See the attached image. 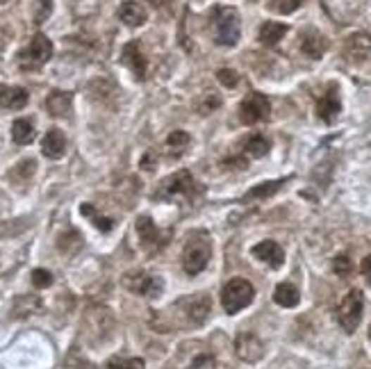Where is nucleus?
Returning a JSON list of instances; mask_svg holds the SVG:
<instances>
[{
    "mask_svg": "<svg viewBox=\"0 0 371 369\" xmlns=\"http://www.w3.org/2000/svg\"><path fill=\"white\" fill-rule=\"evenodd\" d=\"M341 112V101H339V92H337V85H330L326 94L321 96L319 103H317V114L319 119L324 123H333Z\"/></svg>",
    "mask_w": 371,
    "mask_h": 369,
    "instance_id": "nucleus-14",
    "label": "nucleus"
},
{
    "mask_svg": "<svg viewBox=\"0 0 371 369\" xmlns=\"http://www.w3.org/2000/svg\"><path fill=\"white\" fill-rule=\"evenodd\" d=\"M253 256L262 262H267L271 269H280L282 262H285V251H282L280 244H276L273 239H265L253 246Z\"/></svg>",
    "mask_w": 371,
    "mask_h": 369,
    "instance_id": "nucleus-16",
    "label": "nucleus"
},
{
    "mask_svg": "<svg viewBox=\"0 0 371 369\" xmlns=\"http://www.w3.org/2000/svg\"><path fill=\"white\" fill-rule=\"evenodd\" d=\"M0 3H5V0H0Z\"/></svg>",
    "mask_w": 371,
    "mask_h": 369,
    "instance_id": "nucleus-38",
    "label": "nucleus"
},
{
    "mask_svg": "<svg viewBox=\"0 0 371 369\" xmlns=\"http://www.w3.org/2000/svg\"><path fill=\"white\" fill-rule=\"evenodd\" d=\"M121 62L128 66L132 71V75L137 80H146V71H149V62H146V57L142 53V48L137 42H130L123 46V53H121Z\"/></svg>",
    "mask_w": 371,
    "mask_h": 369,
    "instance_id": "nucleus-13",
    "label": "nucleus"
},
{
    "mask_svg": "<svg viewBox=\"0 0 371 369\" xmlns=\"http://www.w3.org/2000/svg\"><path fill=\"white\" fill-rule=\"evenodd\" d=\"M289 27L285 23H276V21H267L260 27V42L265 46H276L280 44V39L287 35Z\"/></svg>",
    "mask_w": 371,
    "mask_h": 369,
    "instance_id": "nucleus-21",
    "label": "nucleus"
},
{
    "mask_svg": "<svg viewBox=\"0 0 371 369\" xmlns=\"http://www.w3.org/2000/svg\"><path fill=\"white\" fill-rule=\"evenodd\" d=\"M273 301H276V304L282 306V308H294V306H298L301 294H298V289L291 283H280L276 287V292H273Z\"/></svg>",
    "mask_w": 371,
    "mask_h": 369,
    "instance_id": "nucleus-22",
    "label": "nucleus"
},
{
    "mask_svg": "<svg viewBox=\"0 0 371 369\" xmlns=\"http://www.w3.org/2000/svg\"><path fill=\"white\" fill-rule=\"evenodd\" d=\"M333 269H335V274L337 276H348L351 271H353V265H351V258L348 256H337L335 260H333Z\"/></svg>",
    "mask_w": 371,
    "mask_h": 369,
    "instance_id": "nucleus-32",
    "label": "nucleus"
},
{
    "mask_svg": "<svg viewBox=\"0 0 371 369\" xmlns=\"http://www.w3.org/2000/svg\"><path fill=\"white\" fill-rule=\"evenodd\" d=\"M71 94L66 92H53L51 96L46 99V110L51 112V116H68V112H71Z\"/></svg>",
    "mask_w": 371,
    "mask_h": 369,
    "instance_id": "nucleus-20",
    "label": "nucleus"
},
{
    "mask_svg": "<svg viewBox=\"0 0 371 369\" xmlns=\"http://www.w3.org/2000/svg\"><path fill=\"white\" fill-rule=\"evenodd\" d=\"M269 112H271V103H269L267 96L260 94V92L249 94L246 99L239 103V121L246 123V125L269 119Z\"/></svg>",
    "mask_w": 371,
    "mask_h": 369,
    "instance_id": "nucleus-6",
    "label": "nucleus"
},
{
    "mask_svg": "<svg viewBox=\"0 0 371 369\" xmlns=\"http://www.w3.org/2000/svg\"><path fill=\"white\" fill-rule=\"evenodd\" d=\"M191 369H214V358H210V356H199L196 361L191 363Z\"/></svg>",
    "mask_w": 371,
    "mask_h": 369,
    "instance_id": "nucleus-34",
    "label": "nucleus"
},
{
    "mask_svg": "<svg viewBox=\"0 0 371 369\" xmlns=\"http://www.w3.org/2000/svg\"><path fill=\"white\" fill-rule=\"evenodd\" d=\"M282 184H285V180H269V182H262V184H256L246 196H244V201H256V199H269L273 196Z\"/></svg>",
    "mask_w": 371,
    "mask_h": 369,
    "instance_id": "nucleus-24",
    "label": "nucleus"
},
{
    "mask_svg": "<svg viewBox=\"0 0 371 369\" xmlns=\"http://www.w3.org/2000/svg\"><path fill=\"white\" fill-rule=\"evenodd\" d=\"M369 342H371V326H369Z\"/></svg>",
    "mask_w": 371,
    "mask_h": 369,
    "instance_id": "nucleus-37",
    "label": "nucleus"
},
{
    "mask_svg": "<svg viewBox=\"0 0 371 369\" xmlns=\"http://www.w3.org/2000/svg\"><path fill=\"white\" fill-rule=\"evenodd\" d=\"M80 212H82V215H87V217H92L94 226L99 228V230H103V232H110V230L114 228V221L107 219V217H101L99 212L94 210V206H89V203H84V206H80Z\"/></svg>",
    "mask_w": 371,
    "mask_h": 369,
    "instance_id": "nucleus-26",
    "label": "nucleus"
},
{
    "mask_svg": "<svg viewBox=\"0 0 371 369\" xmlns=\"http://www.w3.org/2000/svg\"><path fill=\"white\" fill-rule=\"evenodd\" d=\"M189 135L184 132V130H173L169 137H167V146L169 151H175V153H182L184 149L189 146Z\"/></svg>",
    "mask_w": 371,
    "mask_h": 369,
    "instance_id": "nucleus-27",
    "label": "nucleus"
},
{
    "mask_svg": "<svg viewBox=\"0 0 371 369\" xmlns=\"http://www.w3.org/2000/svg\"><path fill=\"white\" fill-rule=\"evenodd\" d=\"M212 258V244L205 232H196L191 235L187 246H184L182 254V269L187 271L189 276H196L201 271L208 267V262Z\"/></svg>",
    "mask_w": 371,
    "mask_h": 369,
    "instance_id": "nucleus-1",
    "label": "nucleus"
},
{
    "mask_svg": "<svg viewBox=\"0 0 371 369\" xmlns=\"http://www.w3.org/2000/svg\"><path fill=\"white\" fill-rule=\"evenodd\" d=\"M32 285L37 289H44V287H51L53 285V274L48 269H34L32 271Z\"/></svg>",
    "mask_w": 371,
    "mask_h": 369,
    "instance_id": "nucleus-30",
    "label": "nucleus"
},
{
    "mask_svg": "<svg viewBox=\"0 0 371 369\" xmlns=\"http://www.w3.org/2000/svg\"><path fill=\"white\" fill-rule=\"evenodd\" d=\"M360 271H363L365 280L371 285V256H367V258L363 260V265H360Z\"/></svg>",
    "mask_w": 371,
    "mask_h": 369,
    "instance_id": "nucleus-35",
    "label": "nucleus"
},
{
    "mask_svg": "<svg viewBox=\"0 0 371 369\" xmlns=\"http://www.w3.org/2000/svg\"><path fill=\"white\" fill-rule=\"evenodd\" d=\"M180 304L184 306V317H187V324L189 326H201L205 319H208L210 310H212L210 299L205 296V294L189 296V299L180 301Z\"/></svg>",
    "mask_w": 371,
    "mask_h": 369,
    "instance_id": "nucleus-12",
    "label": "nucleus"
},
{
    "mask_svg": "<svg viewBox=\"0 0 371 369\" xmlns=\"http://www.w3.org/2000/svg\"><path fill=\"white\" fill-rule=\"evenodd\" d=\"M137 235H139V244L146 254H155L167 244V235L155 226L151 217H139L137 219Z\"/></svg>",
    "mask_w": 371,
    "mask_h": 369,
    "instance_id": "nucleus-8",
    "label": "nucleus"
},
{
    "mask_svg": "<svg viewBox=\"0 0 371 369\" xmlns=\"http://www.w3.org/2000/svg\"><path fill=\"white\" fill-rule=\"evenodd\" d=\"M42 153L46 155L48 160H60L64 158L66 153V137L62 130L51 128L44 135V142H42Z\"/></svg>",
    "mask_w": 371,
    "mask_h": 369,
    "instance_id": "nucleus-18",
    "label": "nucleus"
},
{
    "mask_svg": "<svg viewBox=\"0 0 371 369\" xmlns=\"http://www.w3.org/2000/svg\"><path fill=\"white\" fill-rule=\"evenodd\" d=\"M363 310H365L363 292H360V289H351L337 310V322L348 335L356 333V328L360 326V322H363Z\"/></svg>",
    "mask_w": 371,
    "mask_h": 369,
    "instance_id": "nucleus-5",
    "label": "nucleus"
},
{
    "mask_svg": "<svg viewBox=\"0 0 371 369\" xmlns=\"http://www.w3.org/2000/svg\"><path fill=\"white\" fill-rule=\"evenodd\" d=\"M194 184L196 182H194L189 171H178V173H173V176H169L167 180H162L158 196L160 199H173V196H180V194L182 196H191Z\"/></svg>",
    "mask_w": 371,
    "mask_h": 369,
    "instance_id": "nucleus-9",
    "label": "nucleus"
},
{
    "mask_svg": "<svg viewBox=\"0 0 371 369\" xmlns=\"http://www.w3.org/2000/svg\"><path fill=\"white\" fill-rule=\"evenodd\" d=\"M107 369H144L142 358H110L107 361Z\"/></svg>",
    "mask_w": 371,
    "mask_h": 369,
    "instance_id": "nucleus-28",
    "label": "nucleus"
},
{
    "mask_svg": "<svg viewBox=\"0 0 371 369\" xmlns=\"http://www.w3.org/2000/svg\"><path fill=\"white\" fill-rule=\"evenodd\" d=\"M27 101H30V94L23 87L0 85V108L3 110H23Z\"/></svg>",
    "mask_w": 371,
    "mask_h": 369,
    "instance_id": "nucleus-17",
    "label": "nucleus"
},
{
    "mask_svg": "<svg viewBox=\"0 0 371 369\" xmlns=\"http://www.w3.org/2000/svg\"><path fill=\"white\" fill-rule=\"evenodd\" d=\"M235 351L244 363H258L265 356V344L260 342L258 335L253 333H239L235 339Z\"/></svg>",
    "mask_w": 371,
    "mask_h": 369,
    "instance_id": "nucleus-11",
    "label": "nucleus"
},
{
    "mask_svg": "<svg viewBox=\"0 0 371 369\" xmlns=\"http://www.w3.org/2000/svg\"><path fill=\"white\" fill-rule=\"evenodd\" d=\"M344 55L351 64H363L371 60V37L365 32L351 35L344 44Z\"/></svg>",
    "mask_w": 371,
    "mask_h": 369,
    "instance_id": "nucleus-10",
    "label": "nucleus"
},
{
    "mask_svg": "<svg viewBox=\"0 0 371 369\" xmlns=\"http://www.w3.org/2000/svg\"><path fill=\"white\" fill-rule=\"evenodd\" d=\"M119 18L128 27H139L146 23L149 12H146V7L142 3H137V0H123L119 7Z\"/></svg>",
    "mask_w": 371,
    "mask_h": 369,
    "instance_id": "nucleus-19",
    "label": "nucleus"
},
{
    "mask_svg": "<svg viewBox=\"0 0 371 369\" xmlns=\"http://www.w3.org/2000/svg\"><path fill=\"white\" fill-rule=\"evenodd\" d=\"M301 3H303V0H271L269 7H271V12H276V14H291L301 7Z\"/></svg>",
    "mask_w": 371,
    "mask_h": 369,
    "instance_id": "nucleus-29",
    "label": "nucleus"
},
{
    "mask_svg": "<svg viewBox=\"0 0 371 369\" xmlns=\"http://www.w3.org/2000/svg\"><path fill=\"white\" fill-rule=\"evenodd\" d=\"M53 57V44L46 35H34L21 53H18V66L21 71H39Z\"/></svg>",
    "mask_w": 371,
    "mask_h": 369,
    "instance_id": "nucleus-2",
    "label": "nucleus"
},
{
    "mask_svg": "<svg viewBox=\"0 0 371 369\" xmlns=\"http://www.w3.org/2000/svg\"><path fill=\"white\" fill-rule=\"evenodd\" d=\"M244 151H246L249 158H265V155L269 153V142H267V137H262V135H253V137H249Z\"/></svg>",
    "mask_w": 371,
    "mask_h": 369,
    "instance_id": "nucleus-25",
    "label": "nucleus"
},
{
    "mask_svg": "<svg viewBox=\"0 0 371 369\" xmlns=\"http://www.w3.org/2000/svg\"><path fill=\"white\" fill-rule=\"evenodd\" d=\"M12 139L18 146H25L34 139V125L30 119H16L12 125Z\"/></svg>",
    "mask_w": 371,
    "mask_h": 369,
    "instance_id": "nucleus-23",
    "label": "nucleus"
},
{
    "mask_svg": "<svg viewBox=\"0 0 371 369\" xmlns=\"http://www.w3.org/2000/svg\"><path fill=\"white\" fill-rule=\"evenodd\" d=\"M217 77H219V82L223 85V87H235L237 85V71H232V69H221L219 73H217Z\"/></svg>",
    "mask_w": 371,
    "mask_h": 369,
    "instance_id": "nucleus-33",
    "label": "nucleus"
},
{
    "mask_svg": "<svg viewBox=\"0 0 371 369\" xmlns=\"http://www.w3.org/2000/svg\"><path fill=\"white\" fill-rule=\"evenodd\" d=\"M301 51H303L312 60H321L324 53L328 51V39L321 35L315 27H310L303 35H301Z\"/></svg>",
    "mask_w": 371,
    "mask_h": 369,
    "instance_id": "nucleus-15",
    "label": "nucleus"
},
{
    "mask_svg": "<svg viewBox=\"0 0 371 369\" xmlns=\"http://www.w3.org/2000/svg\"><path fill=\"white\" fill-rule=\"evenodd\" d=\"M239 14L232 7H219L214 14V42L219 46H237L239 42Z\"/></svg>",
    "mask_w": 371,
    "mask_h": 369,
    "instance_id": "nucleus-3",
    "label": "nucleus"
},
{
    "mask_svg": "<svg viewBox=\"0 0 371 369\" xmlns=\"http://www.w3.org/2000/svg\"><path fill=\"white\" fill-rule=\"evenodd\" d=\"M53 12V0H37L34 5V23H44Z\"/></svg>",
    "mask_w": 371,
    "mask_h": 369,
    "instance_id": "nucleus-31",
    "label": "nucleus"
},
{
    "mask_svg": "<svg viewBox=\"0 0 371 369\" xmlns=\"http://www.w3.org/2000/svg\"><path fill=\"white\" fill-rule=\"evenodd\" d=\"M253 296H256V289L244 278H235L223 287L221 292V306L228 315H237L239 310H244L246 306H251Z\"/></svg>",
    "mask_w": 371,
    "mask_h": 369,
    "instance_id": "nucleus-4",
    "label": "nucleus"
},
{
    "mask_svg": "<svg viewBox=\"0 0 371 369\" xmlns=\"http://www.w3.org/2000/svg\"><path fill=\"white\" fill-rule=\"evenodd\" d=\"M149 3H153L155 7H164V5L169 3V0H149Z\"/></svg>",
    "mask_w": 371,
    "mask_h": 369,
    "instance_id": "nucleus-36",
    "label": "nucleus"
},
{
    "mask_svg": "<svg viewBox=\"0 0 371 369\" xmlns=\"http://www.w3.org/2000/svg\"><path fill=\"white\" fill-rule=\"evenodd\" d=\"M123 285L130 289V292L139 294V296H149L155 299L162 294L164 283L160 276L146 274V271H130V274L123 276Z\"/></svg>",
    "mask_w": 371,
    "mask_h": 369,
    "instance_id": "nucleus-7",
    "label": "nucleus"
}]
</instances>
